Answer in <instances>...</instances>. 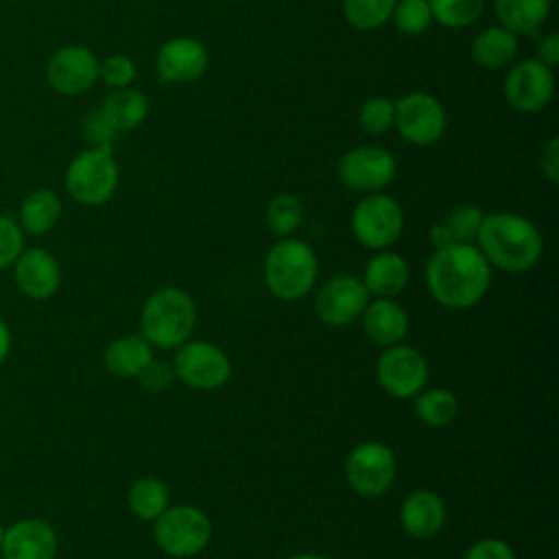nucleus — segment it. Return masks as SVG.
Returning <instances> with one entry per match:
<instances>
[{"label":"nucleus","mask_w":559,"mask_h":559,"mask_svg":"<svg viewBox=\"0 0 559 559\" xmlns=\"http://www.w3.org/2000/svg\"><path fill=\"white\" fill-rule=\"evenodd\" d=\"M535 59H539L548 68H555L559 63V33L550 31L537 39Z\"/></svg>","instance_id":"41"},{"label":"nucleus","mask_w":559,"mask_h":559,"mask_svg":"<svg viewBox=\"0 0 559 559\" xmlns=\"http://www.w3.org/2000/svg\"><path fill=\"white\" fill-rule=\"evenodd\" d=\"M502 94L511 109L537 114L555 96V68H548L535 57L515 61L504 74Z\"/></svg>","instance_id":"9"},{"label":"nucleus","mask_w":559,"mask_h":559,"mask_svg":"<svg viewBox=\"0 0 559 559\" xmlns=\"http://www.w3.org/2000/svg\"><path fill=\"white\" fill-rule=\"evenodd\" d=\"M393 26L404 35H421L432 26V9L428 0H395L391 13Z\"/></svg>","instance_id":"32"},{"label":"nucleus","mask_w":559,"mask_h":559,"mask_svg":"<svg viewBox=\"0 0 559 559\" xmlns=\"http://www.w3.org/2000/svg\"><path fill=\"white\" fill-rule=\"evenodd\" d=\"M13 275L17 288L31 299H48L61 286V266L57 258L41 249H24L13 262Z\"/></svg>","instance_id":"18"},{"label":"nucleus","mask_w":559,"mask_h":559,"mask_svg":"<svg viewBox=\"0 0 559 559\" xmlns=\"http://www.w3.org/2000/svg\"><path fill=\"white\" fill-rule=\"evenodd\" d=\"M360 319L367 338L382 347L400 343L408 332V314L397 301H393V297H378L376 301H367Z\"/></svg>","instance_id":"20"},{"label":"nucleus","mask_w":559,"mask_h":559,"mask_svg":"<svg viewBox=\"0 0 559 559\" xmlns=\"http://www.w3.org/2000/svg\"><path fill=\"white\" fill-rule=\"evenodd\" d=\"M98 57L81 44L57 48L46 61V81L61 96H79L92 90L98 81Z\"/></svg>","instance_id":"14"},{"label":"nucleus","mask_w":559,"mask_h":559,"mask_svg":"<svg viewBox=\"0 0 559 559\" xmlns=\"http://www.w3.org/2000/svg\"><path fill=\"white\" fill-rule=\"evenodd\" d=\"M520 50V35L513 31L496 24L478 31L472 37L469 55L476 61V66L485 70H500L509 68Z\"/></svg>","instance_id":"21"},{"label":"nucleus","mask_w":559,"mask_h":559,"mask_svg":"<svg viewBox=\"0 0 559 559\" xmlns=\"http://www.w3.org/2000/svg\"><path fill=\"white\" fill-rule=\"evenodd\" d=\"M397 133L413 146L437 144L448 127V114L441 100L428 92H408L395 100Z\"/></svg>","instance_id":"8"},{"label":"nucleus","mask_w":559,"mask_h":559,"mask_svg":"<svg viewBox=\"0 0 559 559\" xmlns=\"http://www.w3.org/2000/svg\"><path fill=\"white\" fill-rule=\"evenodd\" d=\"M491 284V266L472 242L435 249L426 262V288L435 301L452 310L478 304Z\"/></svg>","instance_id":"1"},{"label":"nucleus","mask_w":559,"mask_h":559,"mask_svg":"<svg viewBox=\"0 0 559 559\" xmlns=\"http://www.w3.org/2000/svg\"><path fill=\"white\" fill-rule=\"evenodd\" d=\"M432 20L445 28L472 26L485 11L487 0H428Z\"/></svg>","instance_id":"31"},{"label":"nucleus","mask_w":559,"mask_h":559,"mask_svg":"<svg viewBox=\"0 0 559 559\" xmlns=\"http://www.w3.org/2000/svg\"><path fill=\"white\" fill-rule=\"evenodd\" d=\"M317 255L312 247L299 238H280L264 258L266 288L284 301L306 297L317 280Z\"/></svg>","instance_id":"4"},{"label":"nucleus","mask_w":559,"mask_h":559,"mask_svg":"<svg viewBox=\"0 0 559 559\" xmlns=\"http://www.w3.org/2000/svg\"><path fill=\"white\" fill-rule=\"evenodd\" d=\"M288 559H328V557L317 555V552H297V555H293V557H288Z\"/></svg>","instance_id":"44"},{"label":"nucleus","mask_w":559,"mask_h":559,"mask_svg":"<svg viewBox=\"0 0 559 559\" xmlns=\"http://www.w3.org/2000/svg\"><path fill=\"white\" fill-rule=\"evenodd\" d=\"M57 546V533L46 520L26 518L4 528L0 559H55Z\"/></svg>","instance_id":"17"},{"label":"nucleus","mask_w":559,"mask_h":559,"mask_svg":"<svg viewBox=\"0 0 559 559\" xmlns=\"http://www.w3.org/2000/svg\"><path fill=\"white\" fill-rule=\"evenodd\" d=\"M120 181V168L114 148L90 146L76 153L63 175L68 194L81 205L107 203Z\"/></svg>","instance_id":"5"},{"label":"nucleus","mask_w":559,"mask_h":559,"mask_svg":"<svg viewBox=\"0 0 559 559\" xmlns=\"http://www.w3.org/2000/svg\"><path fill=\"white\" fill-rule=\"evenodd\" d=\"M493 13L515 35H535L550 13V0H493Z\"/></svg>","instance_id":"26"},{"label":"nucleus","mask_w":559,"mask_h":559,"mask_svg":"<svg viewBox=\"0 0 559 559\" xmlns=\"http://www.w3.org/2000/svg\"><path fill=\"white\" fill-rule=\"evenodd\" d=\"M197 325L194 299L177 286L151 293L140 310V334L157 349H177Z\"/></svg>","instance_id":"3"},{"label":"nucleus","mask_w":559,"mask_h":559,"mask_svg":"<svg viewBox=\"0 0 559 559\" xmlns=\"http://www.w3.org/2000/svg\"><path fill=\"white\" fill-rule=\"evenodd\" d=\"M485 212L474 205V203H463L456 205L448 216H445V227L450 229L454 242H474L480 229Z\"/></svg>","instance_id":"34"},{"label":"nucleus","mask_w":559,"mask_h":559,"mask_svg":"<svg viewBox=\"0 0 559 559\" xmlns=\"http://www.w3.org/2000/svg\"><path fill=\"white\" fill-rule=\"evenodd\" d=\"M459 413V400L448 389L419 391L415 395V415L432 428L448 426Z\"/></svg>","instance_id":"28"},{"label":"nucleus","mask_w":559,"mask_h":559,"mask_svg":"<svg viewBox=\"0 0 559 559\" xmlns=\"http://www.w3.org/2000/svg\"><path fill=\"white\" fill-rule=\"evenodd\" d=\"M539 173L548 183H559V140L548 138L539 151Z\"/></svg>","instance_id":"40"},{"label":"nucleus","mask_w":559,"mask_h":559,"mask_svg":"<svg viewBox=\"0 0 559 559\" xmlns=\"http://www.w3.org/2000/svg\"><path fill=\"white\" fill-rule=\"evenodd\" d=\"M11 352V332H9V325L0 319V362L9 356Z\"/></svg>","instance_id":"43"},{"label":"nucleus","mask_w":559,"mask_h":559,"mask_svg":"<svg viewBox=\"0 0 559 559\" xmlns=\"http://www.w3.org/2000/svg\"><path fill=\"white\" fill-rule=\"evenodd\" d=\"M428 236H430V245H432L435 249H443V247H448V245H452V242H454V238H452L450 229L445 227V223H437V225H432Z\"/></svg>","instance_id":"42"},{"label":"nucleus","mask_w":559,"mask_h":559,"mask_svg":"<svg viewBox=\"0 0 559 559\" xmlns=\"http://www.w3.org/2000/svg\"><path fill=\"white\" fill-rule=\"evenodd\" d=\"M175 378H179L186 386L199 391L221 389L231 376L229 356L207 341H186L177 347L173 360Z\"/></svg>","instance_id":"11"},{"label":"nucleus","mask_w":559,"mask_h":559,"mask_svg":"<svg viewBox=\"0 0 559 559\" xmlns=\"http://www.w3.org/2000/svg\"><path fill=\"white\" fill-rule=\"evenodd\" d=\"M463 559H518V557H515V550L507 542L487 537V539H478L476 544H472Z\"/></svg>","instance_id":"39"},{"label":"nucleus","mask_w":559,"mask_h":559,"mask_svg":"<svg viewBox=\"0 0 559 559\" xmlns=\"http://www.w3.org/2000/svg\"><path fill=\"white\" fill-rule=\"evenodd\" d=\"M400 524L413 539H430L445 524V502L430 489L411 491L400 507Z\"/></svg>","instance_id":"19"},{"label":"nucleus","mask_w":559,"mask_h":559,"mask_svg":"<svg viewBox=\"0 0 559 559\" xmlns=\"http://www.w3.org/2000/svg\"><path fill=\"white\" fill-rule=\"evenodd\" d=\"M395 472V454L382 441H362L345 459V480L365 498L382 496L393 485Z\"/></svg>","instance_id":"10"},{"label":"nucleus","mask_w":559,"mask_h":559,"mask_svg":"<svg viewBox=\"0 0 559 559\" xmlns=\"http://www.w3.org/2000/svg\"><path fill=\"white\" fill-rule=\"evenodd\" d=\"M210 66V52L203 41L179 35L164 41L155 57L159 83L186 85L199 81Z\"/></svg>","instance_id":"16"},{"label":"nucleus","mask_w":559,"mask_h":559,"mask_svg":"<svg viewBox=\"0 0 559 559\" xmlns=\"http://www.w3.org/2000/svg\"><path fill=\"white\" fill-rule=\"evenodd\" d=\"M395 122V100L389 96H371L358 109V124L369 135H384Z\"/></svg>","instance_id":"33"},{"label":"nucleus","mask_w":559,"mask_h":559,"mask_svg":"<svg viewBox=\"0 0 559 559\" xmlns=\"http://www.w3.org/2000/svg\"><path fill=\"white\" fill-rule=\"evenodd\" d=\"M98 109L107 118V122L114 127L116 133H127L138 129L148 118L151 103L144 92L129 85V87L111 90L103 98Z\"/></svg>","instance_id":"23"},{"label":"nucleus","mask_w":559,"mask_h":559,"mask_svg":"<svg viewBox=\"0 0 559 559\" xmlns=\"http://www.w3.org/2000/svg\"><path fill=\"white\" fill-rule=\"evenodd\" d=\"M2 537H4V526L0 524V544H2Z\"/></svg>","instance_id":"45"},{"label":"nucleus","mask_w":559,"mask_h":559,"mask_svg":"<svg viewBox=\"0 0 559 559\" xmlns=\"http://www.w3.org/2000/svg\"><path fill=\"white\" fill-rule=\"evenodd\" d=\"M61 210H63V205L55 190L35 188L22 199L20 212H17V223H20L22 231L41 236V234H48L59 223Z\"/></svg>","instance_id":"25"},{"label":"nucleus","mask_w":559,"mask_h":559,"mask_svg":"<svg viewBox=\"0 0 559 559\" xmlns=\"http://www.w3.org/2000/svg\"><path fill=\"white\" fill-rule=\"evenodd\" d=\"M138 380H140L142 389H146L148 393H162V391L168 389L170 382L175 380V371H173V365L153 358V360L138 373Z\"/></svg>","instance_id":"38"},{"label":"nucleus","mask_w":559,"mask_h":559,"mask_svg":"<svg viewBox=\"0 0 559 559\" xmlns=\"http://www.w3.org/2000/svg\"><path fill=\"white\" fill-rule=\"evenodd\" d=\"M301 216H304V205L290 192H280V194L271 197V201L266 203V212H264L266 225L277 238L293 236L301 223Z\"/></svg>","instance_id":"29"},{"label":"nucleus","mask_w":559,"mask_h":559,"mask_svg":"<svg viewBox=\"0 0 559 559\" xmlns=\"http://www.w3.org/2000/svg\"><path fill=\"white\" fill-rule=\"evenodd\" d=\"M153 537L159 550L175 559H188L203 552L212 539V522L199 507H166L153 520Z\"/></svg>","instance_id":"6"},{"label":"nucleus","mask_w":559,"mask_h":559,"mask_svg":"<svg viewBox=\"0 0 559 559\" xmlns=\"http://www.w3.org/2000/svg\"><path fill=\"white\" fill-rule=\"evenodd\" d=\"M369 301V293L356 275H334L317 293V317L330 328H345L356 321Z\"/></svg>","instance_id":"15"},{"label":"nucleus","mask_w":559,"mask_h":559,"mask_svg":"<svg viewBox=\"0 0 559 559\" xmlns=\"http://www.w3.org/2000/svg\"><path fill=\"white\" fill-rule=\"evenodd\" d=\"M138 76L135 61L122 52L107 55L98 61V81H103L109 90H120L133 85Z\"/></svg>","instance_id":"35"},{"label":"nucleus","mask_w":559,"mask_h":559,"mask_svg":"<svg viewBox=\"0 0 559 559\" xmlns=\"http://www.w3.org/2000/svg\"><path fill=\"white\" fill-rule=\"evenodd\" d=\"M24 251V231L20 223L7 214H0V269L11 266Z\"/></svg>","instance_id":"36"},{"label":"nucleus","mask_w":559,"mask_h":559,"mask_svg":"<svg viewBox=\"0 0 559 559\" xmlns=\"http://www.w3.org/2000/svg\"><path fill=\"white\" fill-rule=\"evenodd\" d=\"M81 133L90 142V146H105V148H114V140L118 135L114 127L107 122V118L100 114V109H94L83 118Z\"/></svg>","instance_id":"37"},{"label":"nucleus","mask_w":559,"mask_h":559,"mask_svg":"<svg viewBox=\"0 0 559 559\" xmlns=\"http://www.w3.org/2000/svg\"><path fill=\"white\" fill-rule=\"evenodd\" d=\"M349 227L354 238L373 251H382L397 242L404 229V212L402 205L384 194L369 192L365 194L352 210Z\"/></svg>","instance_id":"7"},{"label":"nucleus","mask_w":559,"mask_h":559,"mask_svg":"<svg viewBox=\"0 0 559 559\" xmlns=\"http://www.w3.org/2000/svg\"><path fill=\"white\" fill-rule=\"evenodd\" d=\"M395 0H343V17L358 31H373L391 22Z\"/></svg>","instance_id":"30"},{"label":"nucleus","mask_w":559,"mask_h":559,"mask_svg":"<svg viewBox=\"0 0 559 559\" xmlns=\"http://www.w3.org/2000/svg\"><path fill=\"white\" fill-rule=\"evenodd\" d=\"M376 380L391 397L411 400L428 382V362L415 347L395 343L378 356Z\"/></svg>","instance_id":"13"},{"label":"nucleus","mask_w":559,"mask_h":559,"mask_svg":"<svg viewBox=\"0 0 559 559\" xmlns=\"http://www.w3.org/2000/svg\"><path fill=\"white\" fill-rule=\"evenodd\" d=\"M397 173V162L391 151L373 144H360L349 148L338 159V179L354 192H380Z\"/></svg>","instance_id":"12"},{"label":"nucleus","mask_w":559,"mask_h":559,"mask_svg":"<svg viewBox=\"0 0 559 559\" xmlns=\"http://www.w3.org/2000/svg\"><path fill=\"white\" fill-rule=\"evenodd\" d=\"M153 360V345L142 334H124L114 338L103 362L107 371L116 378H138V373Z\"/></svg>","instance_id":"24"},{"label":"nucleus","mask_w":559,"mask_h":559,"mask_svg":"<svg viewBox=\"0 0 559 559\" xmlns=\"http://www.w3.org/2000/svg\"><path fill=\"white\" fill-rule=\"evenodd\" d=\"M127 502L135 518L153 522L168 507V487L155 476H142L129 487Z\"/></svg>","instance_id":"27"},{"label":"nucleus","mask_w":559,"mask_h":559,"mask_svg":"<svg viewBox=\"0 0 559 559\" xmlns=\"http://www.w3.org/2000/svg\"><path fill=\"white\" fill-rule=\"evenodd\" d=\"M360 280L369 295L395 297L404 290L408 282V262L400 253L382 249L380 253L369 258Z\"/></svg>","instance_id":"22"},{"label":"nucleus","mask_w":559,"mask_h":559,"mask_svg":"<svg viewBox=\"0 0 559 559\" xmlns=\"http://www.w3.org/2000/svg\"><path fill=\"white\" fill-rule=\"evenodd\" d=\"M476 242L489 266L504 273H524L533 269L544 249L537 225L513 212L485 214Z\"/></svg>","instance_id":"2"}]
</instances>
